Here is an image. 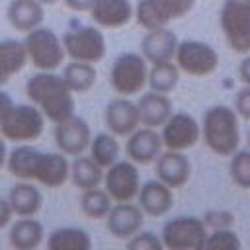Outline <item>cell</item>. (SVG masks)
I'll use <instances>...</instances> for the list:
<instances>
[{
  "label": "cell",
  "mask_w": 250,
  "mask_h": 250,
  "mask_svg": "<svg viewBox=\"0 0 250 250\" xmlns=\"http://www.w3.org/2000/svg\"><path fill=\"white\" fill-rule=\"evenodd\" d=\"M238 78H240L242 84L250 86V53L244 55V59L238 64Z\"/></svg>",
  "instance_id": "39"
},
{
  "label": "cell",
  "mask_w": 250,
  "mask_h": 250,
  "mask_svg": "<svg viewBox=\"0 0 250 250\" xmlns=\"http://www.w3.org/2000/svg\"><path fill=\"white\" fill-rule=\"evenodd\" d=\"M164 145H162V137L160 133H156V129L152 127H143L139 125L127 139L125 150L131 162L135 164H150L158 158V154L162 152Z\"/></svg>",
  "instance_id": "17"
},
{
  "label": "cell",
  "mask_w": 250,
  "mask_h": 250,
  "mask_svg": "<svg viewBox=\"0 0 250 250\" xmlns=\"http://www.w3.org/2000/svg\"><path fill=\"white\" fill-rule=\"evenodd\" d=\"M162 145L168 150H186L191 148L201 139V125L189 113H172L162 125Z\"/></svg>",
  "instance_id": "12"
},
{
  "label": "cell",
  "mask_w": 250,
  "mask_h": 250,
  "mask_svg": "<svg viewBox=\"0 0 250 250\" xmlns=\"http://www.w3.org/2000/svg\"><path fill=\"white\" fill-rule=\"evenodd\" d=\"M25 96L41 109L45 119L61 123L74 115V94L55 70H39L25 82Z\"/></svg>",
  "instance_id": "1"
},
{
  "label": "cell",
  "mask_w": 250,
  "mask_h": 250,
  "mask_svg": "<svg viewBox=\"0 0 250 250\" xmlns=\"http://www.w3.org/2000/svg\"><path fill=\"white\" fill-rule=\"evenodd\" d=\"M174 62L178 64V68L182 72L195 76V78H203V76H209L217 70L219 53L215 51V47H211L205 41L184 39L178 43Z\"/></svg>",
  "instance_id": "7"
},
{
  "label": "cell",
  "mask_w": 250,
  "mask_h": 250,
  "mask_svg": "<svg viewBox=\"0 0 250 250\" xmlns=\"http://www.w3.org/2000/svg\"><path fill=\"white\" fill-rule=\"evenodd\" d=\"M6 18L16 31L27 33L43 23L45 6L37 0H10L6 8Z\"/></svg>",
  "instance_id": "23"
},
{
  "label": "cell",
  "mask_w": 250,
  "mask_h": 250,
  "mask_svg": "<svg viewBox=\"0 0 250 250\" xmlns=\"http://www.w3.org/2000/svg\"><path fill=\"white\" fill-rule=\"evenodd\" d=\"M127 248L129 250H162L164 244L154 232H150V230L141 232L139 230L131 238H127Z\"/></svg>",
  "instance_id": "35"
},
{
  "label": "cell",
  "mask_w": 250,
  "mask_h": 250,
  "mask_svg": "<svg viewBox=\"0 0 250 250\" xmlns=\"http://www.w3.org/2000/svg\"><path fill=\"white\" fill-rule=\"evenodd\" d=\"M43 129L45 115L33 104H14L0 121V135L16 145L37 141Z\"/></svg>",
  "instance_id": "4"
},
{
  "label": "cell",
  "mask_w": 250,
  "mask_h": 250,
  "mask_svg": "<svg viewBox=\"0 0 250 250\" xmlns=\"http://www.w3.org/2000/svg\"><path fill=\"white\" fill-rule=\"evenodd\" d=\"M70 178V162L66 160V154L59 152H41L37 154L31 182H39L41 186L49 189H59L66 184Z\"/></svg>",
  "instance_id": "14"
},
{
  "label": "cell",
  "mask_w": 250,
  "mask_h": 250,
  "mask_svg": "<svg viewBox=\"0 0 250 250\" xmlns=\"http://www.w3.org/2000/svg\"><path fill=\"white\" fill-rule=\"evenodd\" d=\"M23 47L27 53V62L37 70H57L66 57L62 39L51 27H35L25 33Z\"/></svg>",
  "instance_id": "3"
},
{
  "label": "cell",
  "mask_w": 250,
  "mask_h": 250,
  "mask_svg": "<svg viewBox=\"0 0 250 250\" xmlns=\"http://www.w3.org/2000/svg\"><path fill=\"white\" fill-rule=\"evenodd\" d=\"M37 2H41L43 6H51V4H57L59 0H37Z\"/></svg>",
  "instance_id": "43"
},
{
  "label": "cell",
  "mask_w": 250,
  "mask_h": 250,
  "mask_svg": "<svg viewBox=\"0 0 250 250\" xmlns=\"http://www.w3.org/2000/svg\"><path fill=\"white\" fill-rule=\"evenodd\" d=\"M248 145H250V133H248Z\"/></svg>",
  "instance_id": "44"
},
{
  "label": "cell",
  "mask_w": 250,
  "mask_h": 250,
  "mask_svg": "<svg viewBox=\"0 0 250 250\" xmlns=\"http://www.w3.org/2000/svg\"><path fill=\"white\" fill-rule=\"evenodd\" d=\"M66 4V8H70L72 12H88L96 0H62Z\"/></svg>",
  "instance_id": "40"
},
{
  "label": "cell",
  "mask_w": 250,
  "mask_h": 250,
  "mask_svg": "<svg viewBox=\"0 0 250 250\" xmlns=\"http://www.w3.org/2000/svg\"><path fill=\"white\" fill-rule=\"evenodd\" d=\"M193 6L195 0H139L135 20L143 29L166 27L168 23L188 16Z\"/></svg>",
  "instance_id": "10"
},
{
  "label": "cell",
  "mask_w": 250,
  "mask_h": 250,
  "mask_svg": "<svg viewBox=\"0 0 250 250\" xmlns=\"http://www.w3.org/2000/svg\"><path fill=\"white\" fill-rule=\"evenodd\" d=\"M148 78V62L141 53H121L109 70V84L115 94L131 98L143 92Z\"/></svg>",
  "instance_id": "6"
},
{
  "label": "cell",
  "mask_w": 250,
  "mask_h": 250,
  "mask_svg": "<svg viewBox=\"0 0 250 250\" xmlns=\"http://www.w3.org/2000/svg\"><path fill=\"white\" fill-rule=\"evenodd\" d=\"M156 162V178L164 182L168 188L178 189L188 184L191 176V164L182 150H164L158 154Z\"/></svg>",
  "instance_id": "19"
},
{
  "label": "cell",
  "mask_w": 250,
  "mask_h": 250,
  "mask_svg": "<svg viewBox=\"0 0 250 250\" xmlns=\"http://www.w3.org/2000/svg\"><path fill=\"white\" fill-rule=\"evenodd\" d=\"M143 219H145V213L139 205H135L131 201L115 203V205H111L109 213L105 215V229L109 230V234L113 238L127 240L135 232L141 230Z\"/></svg>",
  "instance_id": "16"
},
{
  "label": "cell",
  "mask_w": 250,
  "mask_h": 250,
  "mask_svg": "<svg viewBox=\"0 0 250 250\" xmlns=\"http://www.w3.org/2000/svg\"><path fill=\"white\" fill-rule=\"evenodd\" d=\"M78 189H92L98 188L104 182V168L92 158V156H74L70 164V178H68Z\"/></svg>",
  "instance_id": "27"
},
{
  "label": "cell",
  "mask_w": 250,
  "mask_h": 250,
  "mask_svg": "<svg viewBox=\"0 0 250 250\" xmlns=\"http://www.w3.org/2000/svg\"><path fill=\"white\" fill-rule=\"evenodd\" d=\"M25 64H27V53H25L23 41L2 39L0 41V86H4Z\"/></svg>",
  "instance_id": "26"
},
{
  "label": "cell",
  "mask_w": 250,
  "mask_h": 250,
  "mask_svg": "<svg viewBox=\"0 0 250 250\" xmlns=\"http://www.w3.org/2000/svg\"><path fill=\"white\" fill-rule=\"evenodd\" d=\"M207 232L203 219L174 217L164 223L160 240L168 250H201Z\"/></svg>",
  "instance_id": "9"
},
{
  "label": "cell",
  "mask_w": 250,
  "mask_h": 250,
  "mask_svg": "<svg viewBox=\"0 0 250 250\" xmlns=\"http://www.w3.org/2000/svg\"><path fill=\"white\" fill-rule=\"evenodd\" d=\"M45 238V229L43 225L33 219V217H20L12 227H10V246L16 250H33L37 248Z\"/></svg>",
  "instance_id": "25"
},
{
  "label": "cell",
  "mask_w": 250,
  "mask_h": 250,
  "mask_svg": "<svg viewBox=\"0 0 250 250\" xmlns=\"http://www.w3.org/2000/svg\"><path fill=\"white\" fill-rule=\"evenodd\" d=\"M8 201L18 217H35L43 207V195L39 188H35L31 182L21 180L20 184H14L8 191Z\"/></svg>",
  "instance_id": "24"
},
{
  "label": "cell",
  "mask_w": 250,
  "mask_h": 250,
  "mask_svg": "<svg viewBox=\"0 0 250 250\" xmlns=\"http://www.w3.org/2000/svg\"><path fill=\"white\" fill-rule=\"evenodd\" d=\"M12 215H14V211L10 207L8 197H0V229H4L12 221Z\"/></svg>",
  "instance_id": "38"
},
{
  "label": "cell",
  "mask_w": 250,
  "mask_h": 250,
  "mask_svg": "<svg viewBox=\"0 0 250 250\" xmlns=\"http://www.w3.org/2000/svg\"><path fill=\"white\" fill-rule=\"evenodd\" d=\"M12 105H14V100L0 88V121H2V117L12 109Z\"/></svg>",
  "instance_id": "41"
},
{
  "label": "cell",
  "mask_w": 250,
  "mask_h": 250,
  "mask_svg": "<svg viewBox=\"0 0 250 250\" xmlns=\"http://www.w3.org/2000/svg\"><path fill=\"white\" fill-rule=\"evenodd\" d=\"M203 248L211 250H240L242 242L232 229H213L203 240ZM201 248V250H203Z\"/></svg>",
  "instance_id": "34"
},
{
  "label": "cell",
  "mask_w": 250,
  "mask_h": 250,
  "mask_svg": "<svg viewBox=\"0 0 250 250\" xmlns=\"http://www.w3.org/2000/svg\"><path fill=\"white\" fill-rule=\"evenodd\" d=\"M90 156L102 166L107 168L119 160V141L113 133H100L90 141Z\"/></svg>",
  "instance_id": "31"
},
{
  "label": "cell",
  "mask_w": 250,
  "mask_h": 250,
  "mask_svg": "<svg viewBox=\"0 0 250 250\" xmlns=\"http://www.w3.org/2000/svg\"><path fill=\"white\" fill-rule=\"evenodd\" d=\"M92 131L86 119L78 115H70L68 119L55 123V143L57 148L66 156H78L84 154V150L90 146Z\"/></svg>",
  "instance_id": "13"
},
{
  "label": "cell",
  "mask_w": 250,
  "mask_h": 250,
  "mask_svg": "<svg viewBox=\"0 0 250 250\" xmlns=\"http://www.w3.org/2000/svg\"><path fill=\"white\" fill-rule=\"evenodd\" d=\"M137 109H139L141 125L156 129V127H162L166 119L172 115V102L166 94L150 90L146 94H141L137 102Z\"/></svg>",
  "instance_id": "22"
},
{
  "label": "cell",
  "mask_w": 250,
  "mask_h": 250,
  "mask_svg": "<svg viewBox=\"0 0 250 250\" xmlns=\"http://www.w3.org/2000/svg\"><path fill=\"white\" fill-rule=\"evenodd\" d=\"M6 158H8V150H6V139L0 135V170L6 166Z\"/></svg>",
  "instance_id": "42"
},
{
  "label": "cell",
  "mask_w": 250,
  "mask_h": 250,
  "mask_svg": "<svg viewBox=\"0 0 250 250\" xmlns=\"http://www.w3.org/2000/svg\"><path fill=\"white\" fill-rule=\"evenodd\" d=\"M234 111L238 113V117L250 121V86L244 84L236 92V96H234Z\"/></svg>",
  "instance_id": "37"
},
{
  "label": "cell",
  "mask_w": 250,
  "mask_h": 250,
  "mask_svg": "<svg viewBox=\"0 0 250 250\" xmlns=\"http://www.w3.org/2000/svg\"><path fill=\"white\" fill-rule=\"evenodd\" d=\"M180 39L172 29L166 27H156V29H146L143 41H141V55L146 59V62H166L174 61L176 49H178Z\"/></svg>",
  "instance_id": "18"
},
{
  "label": "cell",
  "mask_w": 250,
  "mask_h": 250,
  "mask_svg": "<svg viewBox=\"0 0 250 250\" xmlns=\"http://www.w3.org/2000/svg\"><path fill=\"white\" fill-rule=\"evenodd\" d=\"M98 27H121L135 18V8L129 0H96L88 10Z\"/></svg>",
  "instance_id": "20"
},
{
  "label": "cell",
  "mask_w": 250,
  "mask_h": 250,
  "mask_svg": "<svg viewBox=\"0 0 250 250\" xmlns=\"http://www.w3.org/2000/svg\"><path fill=\"white\" fill-rule=\"evenodd\" d=\"M62 45L72 61L96 64L105 57V37L96 25H80L64 31Z\"/></svg>",
  "instance_id": "8"
},
{
  "label": "cell",
  "mask_w": 250,
  "mask_h": 250,
  "mask_svg": "<svg viewBox=\"0 0 250 250\" xmlns=\"http://www.w3.org/2000/svg\"><path fill=\"white\" fill-rule=\"evenodd\" d=\"M49 250H90L92 238L84 229L78 227H61L55 229L47 238Z\"/></svg>",
  "instance_id": "28"
},
{
  "label": "cell",
  "mask_w": 250,
  "mask_h": 250,
  "mask_svg": "<svg viewBox=\"0 0 250 250\" xmlns=\"http://www.w3.org/2000/svg\"><path fill=\"white\" fill-rule=\"evenodd\" d=\"M137 199H139V207L143 209V213L150 217H164L172 209V203H174L172 188H168L158 178L145 182L139 189Z\"/></svg>",
  "instance_id": "21"
},
{
  "label": "cell",
  "mask_w": 250,
  "mask_h": 250,
  "mask_svg": "<svg viewBox=\"0 0 250 250\" xmlns=\"http://www.w3.org/2000/svg\"><path fill=\"white\" fill-rule=\"evenodd\" d=\"M221 31L238 55L250 53V0H223L219 12Z\"/></svg>",
  "instance_id": "5"
},
{
  "label": "cell",
  "mask_w": 250,
  "mask_h": 250,
  "mask_svg": "<svg viewBox=\"0 0 250 250\" xmlns=\"http://www.w3.org/2000/svg\"><path fill=\"white\" fill-rule=\"evenodd\" d=\"M104 121H105V127L109 129V133H113L115 137H129L141 125L137 102H133L131 98H125V96L111 100L105 105Z\"/></svg>",
  "instance_id": "15"
},
{
  "label": "cell",
  "mask_w": 250,
  "mask_h": 250,
  "mask_svg": "<svg viewBox=\"0 0 250 250\" xmlns=\"http://www.w3.org/2000/svg\"><path fill=\"white\" fill-rule=\"evenodd\" d=\"M178 82H180V68L174 61L150 64L148 78H146V84H148L150 90L168 94L178 86Z\"/></svg>",
  "instance_id": "30"
},
{
  "label": "cell",
  "mask_w": 250,
  "mask_h": 250,
  "mask_svg": "<svg viewBox=\"0 0 250 250\" xmlns=\"http://www.w3.org/2000/svg\"><path fill=\"white\" fill-rule=\"evenodd\" d=\"M111 205H113V199L109 197V193L105 189H100V186L82 191L80 209L90 219H105Z\"/></svg>",
  "instance_id": "32"
},
{
  "label": "cell",
  "mask_w": 250,
  "mask_h": 250,
  "mask_svg": "<svg viewBox=\"0 0 250 250\" xmlns=\"http://www.w3.org/2000/svg\"><path fill=\"white\" fill-rule=\"evenodd\" d=\"M229 174H230V180L238 188L250 189V148L248 150H236L230 156Z\"/></svg>",
  "instance_id": "33"
},
{
  "label": "cell",
  "mask_w": 250,
  "mask_h": 250,
  "mask_svg": "<svg viewBox=\"0 0 250 250\" xmlns=\"http://www.w3.org/2000/svg\"><path fill=\"white\" fill-rule=\"evenodd\" d=\"M66 82V86L72 90V94H84L88 90L94 88L98 72L94 68V64L90 62H80V61H72L62 68L61 74Z\"/></svg>",
  "instance_id": "29"
},
{
  "label": "cell",
  "mask_w": 250,
  "mask_h": 250,
  "mask_svg": "<svg viewBox=\"0 0 250 250\" xmlns=\"http://www.w3.org/2000/svg\"><path fill=\"white\" fill-rule=\"evenodd\" d=\"M203 223L207 229H230L234 223V215L227 209H211L205 213Z\"/></svg>",
  "instance_id": "36"
},
{
  "label": "cell",
  "mask_w": 250,
  "mask_h": 250,
  "mask_svg": "<svg viewBox=\"0 0 250 250\" xmlns=\"http://www.w3.org/2000/svg\"><path fill=\"white\" fill-rule=\"evenodd\" d=\"M201 137L211 152L219 156H232L240 145L238 113L229 105H211L203 113Z\"/></svg>",
  "instance_id": "2"
},
{
  "label": "cell",
  "mask_w": 250,
  "mask_h": 250,
  "mask_svg": "<svg viewBox=\"0 0 250 250\" xmlns=\"http://www.w3.org/2000/svg\"><path fill=\"white\" fill-rule=\"evenodd\" d=\"M104 186L115 203L133 201L141 189V176L137 164L131 160H117L104 172Z\"/></svg>",
  "instance_id": "11"
}]
</instances>
